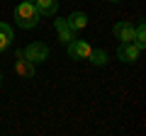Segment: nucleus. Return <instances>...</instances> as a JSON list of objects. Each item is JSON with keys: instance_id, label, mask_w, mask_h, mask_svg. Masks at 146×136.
<instances>
[{"instance_id": "nucleus-1", "label": "nucleus", "mask_w": 146, "mask_h": 136, "mask_svg": "<svg viewBox=\"0 0 146 136\" xmlns=\"http://www.w3.org/2000/svg\"><path fill=\"white\" fill-rule=\"evenodd\" d=\"M39 12H36V7L32 5V3H25L22 0L20 5H17V10H15V22L22 27V29H32V27H36L39 24Z\"/></svg>"}, {"instance_id": "nucleus-2", "label": "nucleus", "mask_w": 146, "mask_h": 136, "mask_svg": "<svg viewBox=\"0 0 146 136\" xmlns=\"http://www.w3.org/2000/svg\"><path fill=\"white\" fill-rule=\"evenodd\" d=\"M22 53H25V58L32 66H39V63H44L49 58V46L46 44H39V42H32L27 49H22Z\"/></svg>"}, {"instance_id": "nucleus-3", "label": "nucleus", "mask_w": 146, "mask_h": 136, "mask_svg": "<svg viewBox=\"0 0 146 136\" xmlns=\"http://www.w3.org/2000/svg\"><path fill=\"white\" fill-rule=\"evenodd\" d=\"M68 49V56L73 58V61H85V58L90 56V44L85 42V39H71V42L66 44Z\"/></svg>"}, {"instance_id": "nucleus-4", "label": "nucleus", "mask_w": 146, "mask_h": 136, "mask_svg": "<svg viewBox=\"0 0 146 136\" xmlns=\"http://www.w3.org/2000/svg\"><path fill=\"white\" fill-rule=\"evenodd\" d=\"M139 53H141V49L136 46L134 42H122L119 49H117V58H119L122 63H134V61H139Z\"/></svg>"}, {"instance_id": "nucleus-5", "label": "nucleus", "mask_w": 146, "mask_h": 136, "mask_svg": "<svg viewBox=\"0 0 146 136\" xmlns=\"http://www.w3.org/2000/svg\"><path fill=\"white\" fill-rule=\"evenodd\" d=\"M15 58H17V61H15V73L20 75V78H32V75H34V66L25 58L22 49H17V51H15Z\"/></svg>"}, {"instance_id": "nucleus-6", "label": "nucleus", "mask_w": 146, "mask_h": 136, "mask_svg": "<svg viewBox=\"0 0 146 136\" xmlns=\"http://www.w3.org/2000/svg\"><path fill=\"white\" fill-rule=\"evenodd\" d=\"M115 37L119 42H134V24H129V22H117L115 24Z\"/></svg>"}, {"instance_id": "nucleus-7", "label": "nucleus", "mask_w": 146, "mask_h": 136, "mask_svg": "<svg viewBox=\"0 0 146 136\" xmlns=\"http://www.w3.org/2000/svg\"><path fill=\"white\" fill-rule=\"evenodd\" d=\"M54 24H56V32H58V42H61V44H68V42L73 39V29L66 24V17H56Z\"/></svg>"}, {"instance_id": "nucleus-8", "label": "nucleus", "mask_w": 146, "mask_h": 136, "mask_svg": "<svg viewBox=\"0 0 146 136\" xmlns=\"http://www.w3.org/2000/svg\"><path fill=\"white\" fill-rule=\"evenodd\" d=\"M66 24L71 27L73 32L85 29V27H88V15H85V12H71V15L66 17Z\"/></svg>"}, {"instance_id": "nucleus-9", "label": "nucleus", "mask_w": 146, "mask_h": 136, "mask_svg": "<svg viewBox=\"0 0 146 136\" xmlns=\"http://www.w3.org/2000/svg\"><path fill=\"white\" fill-rule=\"evenodd\" d=\"M34 7H36V12H39V15L54 17V15H56V10H58V0H36Z\"/></svg>"}, {"instance_id": "nucleus-10", "label": "nucleus", "mask_w": 146, "mask_h": 136, "mask_svg": "<svg viewBox=\"0 0 146 136\" xmlns=\"http://www.w3.org/2000/svg\"><path fill=\"white\" fill-rule=\"evenodd\" d=\"M10 44H12V27L0 22V51H5Z\"/></svg>"}, {"instance_id": "nucleus-11", "label": "nucleus", "mask_w": 146, "mask_h": 136, "mask_svg": "<svg viewBox=\"0 0 146 136\" xmlns=\"http://www.w3.org/2000/svg\"><path fill=\"white\" fill-rule=\"evenodd\" d=\"M134 44L139 49L146 46V27H144V22H139V24L134 27Z\"/></svg>"}, {"instance_id": "nucleus-12", "label": "nucleus", "mask_w": 146, "mask_h": 136, "mask_svg": "<svg viewBox=\"0 0 146 136\" xmlns=\"http://www.w3.org/2000/svg\"><path fill=\"white\" fill-rule=\"evenodd\" d=\"M88 58L95 63V66H105V63H107V51H102V49H90Z\"/></svg>"}, {"instance_id": "nucleus-13", "label": "nucleus", "mask_w": 146, "mask_h": 136, "mask_svg": "<svg viewBox=\"0 0 146 136\" xmlns=\"http://www.w3.org/2000/svg\"><path fill=\"white\" fill-rule=\"evenodd\" d=\"M25 3H32V5H34V3H36V0H25Z\"/></svg>"}, {"instance_id": "nucleus-14", "label": "nucleus", "mask_w": 146, "mask_h": 136, "mask_svg": "<svg viewBox=\"0 0 146 136\" xmlns=\"http://www.w3.org/2000/svg\"><path fill=\"white\" fill-rule=\"evenodd\" d=\"M107 3H119V0H107Z\"/></svg>"}, {"instance_id": "nucleus-15", "label": "nucleus", "mask_w": 146, "mask_h": 136, "mask_svg": "<svg viewBox=\"0 0 146 136\" xmlns=\"http://www.w3.org/2000/svg\"><path fill=\"white\" fill-rule=\"evenodd\" d=\"M0 83H3V75H0Z\"/></svg>"}]
</instances>
